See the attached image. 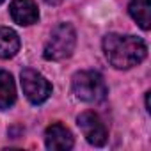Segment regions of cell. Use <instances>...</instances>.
I'll list each match as a JSON object with an SVG mask.
<instances>
[{"instance_id":"4fadbf2b","label":"cell","mask_w":151,"mask_h":151,"mask_svg":"<svg viewBox=\"0 0 151 151\" xmlns=\"http://www.w3.org/2000/svg\"><path fill=\"white\" fill-rule=\"evenodd\" d=\"M2 2H6V0H0V4H2Z\"/></svg>"},{"instance_id":"5b68a950","label":"cell","mask_w":151,"mask_h":151,"mask_svg":"<svg viewBox=\"0 0 151 151\" xmlns=\"http://www.w3.org/2000/svg\"><path fill=\"white\" fill-rule=\"evenodd\" d=\"M77 124L78 128L82 130L86 140L96 147H101L107 144L109 140V132H107V126L105 123L101 121V117L93 112V110H86L82 112L78 117H77Z\"/></svg>"},{"instance_id":"277c9868","label":"cell","mask_w":151,"mask_h":151,"mask_svg":"<svg viewBox=\"0 0 151 151\" xmlns=\"http://www.w3.org/2000/svg\"><path fill=\"white\" fill-rule=\"evenodd\" d=\"M20 82H22V89L23 94L27 96V100L34 105H41L45 103L50 94H52V84L43 77V75L32 68H25L20 75Z\"/></svg>"},{"instance_id":"7a4b0ae2","label":"cell","mask_w":151,"mask_h":151,"mask_svg":"<svg viewBox=\"0 0 151 151\" xmlns=\"http://www.w3.org/2000/svg\"><path fill=\"white\" fill-rule=\"evenodd\" d=\"M73 93L86 103L103 101L107 96V84L103 75L93 69L78 71L73 75Z\"/></svg>"},{"instance_id":"9c48e42d","label":"cell","mask_w":151,"mask_h":151,"mask_svg":"<svg viewBox=\"0 0 151 151\" xmlns=\"http://www.w3.org/2000/svg\"><path fill=\"white\" fill-rule=\"evenodd\" d=\"M16 101V86L13 75L7 71H0V110H7Z\"/></svg>"},{"instance_id":"ba28073f","label":"cell","mask_w":151,"mask_h":151,"mask_svg":"<svg viewBox=\"0 0 151 151\" xmlns=\"http://www.w3.org/2000/svg\"><path fill=\"white\" fill-rule=\"evenodd\" d=\"M20 36L9 29L0 27V59H11L20 52Z\"/></svg>"},{"instance_id":"30bf717a","label":"cell","mask_w":151,"mask_h":151,"mask_svg":"<svg viewBox=\"0 0 151 151\" xmlns=\"http://www.w3.org/2000/svg\"><path fill=\"white\" fill-rule=\"evenodd\" d=\"M130 16L139 23L142 30H149L151 27V4L149 0H132L128 6Z\"/></svg>"},{"instance_id":"6da1fadb","label":"cell","mask_w":151,"mask_h":151,"mask_svg":"<svg viewBox=\"0 0 151 151\" xmlns=\"http://www.w3.org/2000/svg\"><path fill=\"white\" fill-rule=\"evenodd\" d=\"M103 52L116 69H130L146 59L147 46L137 36L109 34L103 39Z\"/></svg>"},{"instance_id":"8992f818","label":"cell","mask_w":151,"mask_h":151,"mask_svg":"<svg viewBox=\"0 0 151 151\" xmlns=\"http://www.w3.org/2000/svg\"><path fill=\"white\" fill-rule=\"evenodd\" d=\"M45 144L52 151H68L73 147L75 139L69 128L60 123H52L45 132Z\"/></svg>"},{"instance_id":"7c38bea8","label":"cell","mask_w":151,"mask_h":151,"mask_svg":"<svg viewBox=\"0 0 151 151\" xmlns=\"http://www.w3.org/2000/svg\"><path fill=\"white\" fill-rule=\"evenodd\" d=\"M146 110L149 112L151 109H149V93H146Z\"/></svg>"},{"instance_id":"52a82bcc","label":"cell","mask_w":151,"mask_h":151,"mask_svg":"<svg viewBox=\"0 0 151 151\" xmlns=\"http://www.w3.org/2000/svg\"><path fill=\"white\" fill-rule=\"evenodd\" d=\"M9 13L13 22L22 27L34 25L39 20V9L34 0H13L9 6Z\"/></svg>"},{"instance_id":"8fae6325","label":"cell","mask_w":151,"mask_h":151,"mask_svg":"<svg viewBox=\"0 0 151 151\" xmlns=\"http://www.w3.org/2000/svg\"><path fill=\"white\" fill-rule=\"evenodd\" d=\"M45 2H46L48 6H59V4L62 2V0H45Z\"/></svg>"},{"instance_id":"3957f363","label":"cell","mask_w":151,"mask_h":151,"mask_svg":"<svg viewBox=\"0 0 151 151\" xmlns=\"http://www.w3.org/2000/svg\"><path fill=\"white\" fill-rule=\"evenodd\" d=\"M75 46H77V32H75L73 25L59 23L52 30L43 48V57L46 60H62L75 52Z\"/></svg>"}]
</instances>
